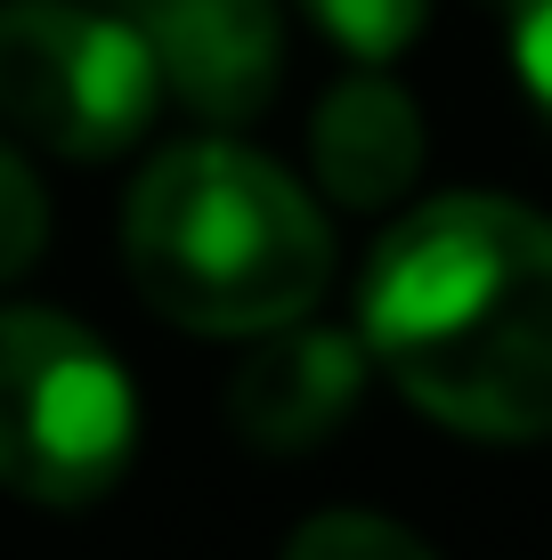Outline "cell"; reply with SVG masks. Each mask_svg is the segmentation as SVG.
<instances>
[{
    "instance_id": "3957f363",
    "label": "cell",
    "mask_w": 552,
    "mask_h": 560,
    "mask_svg": "<svg viewBox=\"0 0 552 560\" xmlns=\"http://www.w3.org/2000/svg\"><path fill=\"white\" fill-rule=\"evenodd\" d=\"M139 398L90 325L0 308V488L49 512L98 504L130 471Z\"/></svg>"
},
{
    "instance_id": "5b68a950",
    "label": "cell",
    "mask_w": 552,
    "mask_h": 560,
    "mask_svg": "<svg viewBox=\"0 0 552 560\" xmlns=\"http://www.w3.org/2000/svg\"><path fill=\"white\" fill-rule=\"evenodd\" d=\"M139 33L155 49L163 90L203 122L236 130L277 98L284 73L277 0H146Z\"/></svg>"
},
{
    "instance_id": "6da1fadb",
    "label": "cell",
    "mask_w": 552,
    "mask_h": 560,
    "mask_svg": "<svg viewBox=\"0 0 552 560\" xmlns=\"http://www.w3.org/2000/svg\"><path fill=\"white\" fill-rule=\"evenodd\" d=\"M357 341L463 439H552V220L504 196H439L366 260Z\"/></svg>"
},
{
    "instance_id": "9c48e42d",
    "label": "cell",
    "mask_w": 552,
    "mask_h": 560,
    "mask_svg": "<svg viewBox=\"0 0 552 560\" xmlns=\"http://www.w3.org/2000/svg\"><path fill=\"white\" fill-rule=\"evenodd\" d=\"M284 560H439L423 536H407L398 520H374V512H317L293 528Z\"/></svg>"
},
{
    "instance_id": "8992f818",
    "label": "cell",
    "mask_w": 552,
    "mask_h": 560,
    "mask_svg": "<svg viewBox=\"0 0 552 560\" xmlns=\"http://www.w3.org/2000/svg\"><path fill=\"white\" fill-rule=\"evenodd\" d=\"M366 341L333 334V325H277L260 334V350L227 382V422L236 439H252L260 455H309L326 447L366 398Z\"/></svg>"
},
{
    "instance_id": "30bf717a",
    "label": "cell",
    "mask_w": 552,
    "mask_h": 560,
    "mask_svg": "<svg viewBox=\"0 0 552 560\" xmlns=\"http://www.w3.org/2000/svg\"><path fill=\"white\" fill-rule=\"evenodd\" d=\"M42 244H49V196H42V179L0 147V284L25 277V268L42 260Z\"/></svg>"
},
{
    "instance_id": "7a4b0ae2",
    "label": "cell",
    "mask_w": 552,
    "mask_h": 560,
    "mask_svg": "<svg viewBox=\"0 0 552 560\" xmlns=\"http://www.w3.org/2000/svg\"><path fill=\"white\" fill-rule=\"evenodd\" d=\"M130 284L187 334H277L333 284L326 211L269 154L236 139H187L155 154L122 211Z\"/></svg>"
},
{
    "instance_id": "52a82bcc",
    "label": "cell",
    "mask_w": 552,
    "mask_h": 560,
    "mask_svg": "<svg viewBox=\"0 0 552 560\" xmlns=\"http://www.w3.org/2000/svg\"><path fill=\"white\" fill-rule=\"evenodd\" d=\"M309 163L317 179H326L333 203L350 211H383L414 187V171H423V114L398 82L383 73H357V82L326 90V106H317L309 122Z\"/></svg>"
},
{
    "instance_id": "277c9868",
    "label": "cell",
    "mask_w": 552,
    "mask_h": 560,
    "mask_svg": "<svg viewBox=\"0 0 552 560\" xmlns=\"http://www.w3.org/2000/svg\"><path fill=\"white\" fill-rule=\"evenodd\" d=\"M163 98L139 25L82 0H0V122L49 154H122Z\"/></svg>"
},
{
    "instance_id": "7c38bea8",
    "label": "cell",
    "mask_w": 552,
    "mask_h": 560,
    "mask_svg": "<svg viewBox=\"0 0 552 560\" xmlns=\"http://www.w3.org/2000/svg\"><path fill=\"white\" fill-rule=\"evenodd\" d=\"M114 9H130V16H139V9H146V0H114Z\"/></svg>"
},
{
    "instance_id": "ba28073f",
    "label": "cell",
    "mask_w": 552,
    "mask_h": 560,
    "mask_svg": "<svg viewBox=\"0 0 552 560\" xmlns=\"http://www.w3.org/2000/svg\"><path fill=\"white\" fill-rule=\"evenodd\" d=\"M301 9H309L317 33H326L333 49H350L357 66H390V57L423 33L431 0H301Z\"/></svg>"
},
{
    "instance_id": "8fae6325",
    "label": "cell",
    "mask_w": 552,
    "mask_h": 560,
    "mask_svg": "<svg viewBox=\"0 0 552 560\" xmlns=\"http://www.w3.org/2000/svg\"><path fill=\"white\" fill-rule=\"evenodd\" d=\"M504 25H512V66H520L528 98L552 114V0H504Z\"/></svg>"
}]
</instances>
